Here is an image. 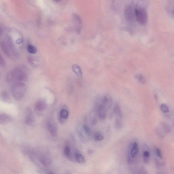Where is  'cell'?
Wrapping results in <instances>:
<instances>
[{
  "mask_svg": "<svg viewBox=\"0 0 174 174\" xmlns=\"http://www.w3.org/2000/svg\"><path fill=\"white\" fill-rule=\"evenodd\" d=\"M28 76L26 71L23 68L17 67L9 73L7 76L6 80L8 83L26 81Z\"/></svg>",
  "mask_w": 174,
  "mask_h": 174,
  "instance_id": "1",
  "label": "cell"
},
{
  "mask_svg": "<svg viewBox=\"0 0 174 174\" xmlns=\"http://www.w3.org/2000/svg\"><path fill=\"white\" fill-rule=\"evenodd\" d=\"M27 90V86L22 82H16L11 87V93L16 100H20L25 96Z\"/></svg>",
  "mask_w": 174,
  "mask_h": 174,
  "instance_id": "2",
  "label": "cell"
},
{
  "mask_svg": "<svg viewBox=\"0 0 174 174\" xmlns=\"http://www.w3.org/2000/svg\"><path fill=\"white\" fill-rule=\"evenodd\" d=\"M135 15L137 21L141 25H144L147 21L148 15L147 12L142 8L135 9L134 11Z\"/></svg>",
  "mask_w": 174,
  "mask_h": 174,
  "instance_id": "3",
  "label": "cell"
},
{
  "mask_svg": "<svg viewBox=\"0 0 174 174\" xmlns=\"http://www.w3.org/2000/svg\"><path fill=\"white\" fill-rule=\"evenodd\" d=\"M96 107L97 113L99 118L101 120H104L107 116V110L102 103L100 99L97 102Z\"/></svg>",
  "mask_w": 174,
  "mask_h": 174,
  "instance_id": "4",
  "label": "cell"
},
{
  "mask_svg": "<svg viewBox=\"0 0 174 174\" xmlns=\"http://www.w3.org/2000/svg\"><path fill=\"white\" fill-rule=\"evenodd\" d=\"M25 122L27 125L30 126L34 125V115L32 111L30 109H27Z\"/></svg>",
  "mask_w": 174,
  "mask_h": 174,
  "instance_id": "5",
  "label": "cell"
},
{
  "mask_svg": "<svg viewBox=\"0 0 174 174\" xmlns=\"http://www.w3.org/2000/svg\"><path fill=\"white\" fill-rule=\"evenodd\" d=\"M73 19L76 25V29L77 32L79 33L81 31L82 24L81 19L78 14H74L73 15Z\"/></svg>",
  "mask_w": 174,
  "mask_h": 174,
  "instance_id": "6",
  "label": "cell"
},
{
  "mask_svg": "<svg viewBox=\"0 0 174 174\" xmlns=\"http://www.w3.org/2000/svg\"><path fill=\"white\" fill-rule=\"evenodd\" d=\"M48 129L52 136L56 137L58 135V127L56 124L52 122L48 123Z\"/></svg>",
  "mask_w": 174,
  "mask_h": 174,
  "instance_id": "7",
  "label": "cell"
},
{
  "mask_svg": "<svg viewBox=\"0 0 174 174\" xmlns=\"http://www.w3.org/2000/svg\"><path fill=\"white\" fill-rule=\"evenodd\" d=\"M47 104L45 101L40 100L36 102L35 105V109L37 112H42L46 109Z\"/></svg>",
  "mask_w": 174,
  "mask_h": 174,
  "instance_id": "8",
  "label": "cell"
},
{
  "mask_svg": "<svg viewBox=\"0 0 174 174\" xmlns=\"http://www.w3.org/2000/svg\"><path fill=\"white\" fill-rule=\"evenodd\" d=\"M130 155L132 158H134L138 155L139 152V147L137 143L135 142L132 144L130 148Z\"/></svg>",
  "mask_w": 174,
  "mask_h": 174,
  "instance_id": "9",
  "label": "cell"
},
{
  "mask_svg": "<svg viewBox=\"0 0 174 174\" xmlns=\"http://www.w3.org/2000/svg\"><path fill=\"white\" fill-rule=\"evenodd\" d=\"M7 46L9 50L11 51L14 55L16 56H18V52L16 50L15 46L12 40L10 37H8L7 38Z\"/></svg>",
  "mask_w": 174,
  "mask_h": 174,
  "instance_id": "10",
  "label": "cell"
},
{
  "mask_svg": "<svg viewBox=\"0 0 174 174\" xmlns=\"http://www.w3.org/2000/svg\"><path fill=\"white\" fill-rule=\"evenodd\" d=\"M132 8L131 6H128L127 8L126 9L124 15H125V17L128 21H132L134 18V12L133 11Z\"/></svg>",
  "mask_w": 174,
  "mask_h": 174,
  "instance_id": "11",
  "label": "cell"
},
{
  "mask_svg": "<svg viewBox=\"0 0 174 174\" xmlns=\"http://www.w3.org/2000/svg\"><path fill=\"white\" fill-rule=\"evenodd\" d=\"M11 120V118L9 115L6 114L0 115V124L5 125L9 123Z\"/></svg>",
  "mask_w": 174,
  "mask_h": 174,
  "instance_id": "12",
  "label": "cell"
},
{
  "mask_svg": "<svg viewBox=\"0 0 174 174\" xmlns=\"http://www.w3.org/2000/svg\"><path fill=\"white\" fill-rule=\"evenodd\" d=\"M69 116V111L65 109H62L60 113L59 120L60 122H65V120L68 118Z\"/></svg>",
  "mask_w": 174,
  "mask_h": 174,
  "instance_id": "13",
  "label": "cell"
},
{
  "mask_svg": "<svg viewBox=\"0 0 174 174\" xmlns=\"http://www.w3.org/2000/svg\"><path fill=\"white\" fill-rule=\"evenodd\" d=\"M1 98L3 101L7 103H10L11 99L9 94L7 91H3L1 93Z\"/></svg>",
  "mask_w": 174,
  "mask_h": 174,
  "instance_id": "14",
  "label": "cell"
},
{
  "mask_svg": "<svg viewBox=\"0 0 174 174\" xmlns=\"http://www.w3.org/2000/svg\"><path fill=\"white\" fill-rule=\"evenodd\" d=\"M38 160L41 164L44 166H49L51 163L50 159L42 155L38 157Z\"/></svg>",
  "mask_w": 174,
  "mask_h": 174,
  "instance_id": "15",
  "label": "cell"
},
{
  "mask_svg": "<svg viewBox=\"0 0 174 174\" xmlns=\"http://www.w3.org/2000/svg\"><path fill=\"white\" fill-rule=\"evenodd\" d=\"M113 112L116 115L117 117H118L120 118H122L123 115L121 109L118 103L115 104L114 107Z\"/></svg>",
  "mask_w": 174,
  "mask_h": 174,
  "instance_id": "16",
  "label": "cell"
},
{
  "mask_svg": "<svg viewBox=\"0 0 174 174\" xmlns=\"http://www.w3.org/2000/svg\"><path fill=\"white\" fill-rule=\"evenodd\" d=\"M0 46L4 54L7 56L10 57V51L6 44L4 42H1L0 43Z\"/></svg>",
  "mask_w": 174,
  "mask_h": 174,
  "instance_id": "17",
  "label": "cell"
},
{
  "mask_svg": "<svg viewBox=\"0 0 174 174\" xmlns=\"http://www.w3.org/2000/svg\"><path fill=\"white\" fill-rule=\"evenodd\" d=\"M150 153L149 151L144 150L143 152V157L144 163L148 164L149 163L150 161Z\"/></svg>",
  "mask_w": 174,
  "mask_h": 174,
  "instance_id": "18",
  "label": "cell"
},
{
  "mask_svg": "<svg viewBox=\"0 0 174 174\" xmlns=\"http://www.w3.org/2000/svg\"><path fill=\"white\" fill-rule=\"evenodd\" d=\"M75 159L77 162L79 163H83L85 162V157L79 153H76L75 155Z\"/></svg>",
  "mask_w": 174,
  "mask_h": 174,
  "instance_id": "19",
  "label": "cell"
},
{
  "mask_svg": "<svg viewBox=\"0 0 174 174\" xmlns=\"http://www.w3.org/2000/svg\"><path fill=\"white\" fill-rule=\"evenodd\" d=\"M122 118L117 117L115 122V127L117 129H121L123 127V123Z\"/></svg>",
  "mask_w": 174,
  "mask_h": 174,
  "instance_id": "20",
  "label": "cell"
},
{
  "mask_svg": "<svg viewBox=\"0 0 174 174\" xmlns=\"http://www.w3.org/2000/svg\"><path fill=\"white\" fill-rule=\"evenodd\" d=\"M72 69L74 72L78 76L80 77L82 76L81 69L79 66L75 64L73 66Z\"/></svg>",
  "mask_w": 174,
  "mask_h": 174,
  "instance_id": "21",
  "label": "cell"
},
{
  "mask_svg": "<svg viewBox=\"0 0 174 174\" xmlns=\"http://www.w3.org/2000/svg\"><path fill=\"white\" fill-rule=\"evenodd\" d=\"M64 153L65 156L68 158H71V151L70 147L69 146H66L64 149Z\"/></svg>",
  "mask_w": 174,
  "mask_h": 174,
  "instance_id": "22",
  "label": "cell"
},
{
  "mask_svg": "<svg viewBox=\"0 0 174 174\" xmlns=\"http://www.w3.org/2000/svg\"><path fill=\"white\" fill-rule=\"evenodd\" d=\"M28 52L32 54H35L37 52V49L36 48L32 45H28L27 46Z\"/></svg>",
  "mask_w": 174,
  "mask_h": 174,
  "instance_id": "23",
  "label": "cell"
},
{
  "mask_svg": "<svg viewBox=\"0 0 174 174\" xmlns=\"http://www.w3.org/2000/svg\"><path fill=\"white\" fill-rule=\"evenodd\" d=\"M94 137L95 140L97 141H100L103 140L104 139L103 135L99 132H97L95 133Z\"/></svg>",
  "mask_w": 174,
  "mask_h": 174,
  "instance_id": "24",
  "label": "cell"
},
{
  "mask_svg": "<svg viewBox=\"0 0 174 174\" xmlns=\"http://www.w3.org/2000/svg\"><path fill=\"white\" fill-rule=\"evenodd\" d=\"M83 130L84 132L87 136H91V130L90 128H89L88 126L86 124H84L83 126Z\"/></svg>",
  "mask_w": 174,
  "mask_h": 174,
  "instance_id": "25",
  "label": "cell"
},
{
  "mask_svg": "<svg viewBox=\"0 0 174 174\" xmlns=\"http://www.w3.org/2000/svg\"><path fill=\"white\" fill-rule=\"evenodd\" d=\"M160 108L162 112L164 113H167L169 112V110L167 106L165 104H161Z\"/></svg>",
  "mask_w": 174,
  "mask_h": 174,
  "instance_id": "26",
  "label": "cell"
},
{
  "mask_svg": "<svg viewBox=\"0 0 174 174\" xmlns=\"http://www.w3.org/2000/svg\"><path fill=\"white\" fill-rule=\"evenodd\" d=\"M135 78L140 83L144 84L145 83V80L144 77L142 75H138L135 76Z\"/></svg>",
  "mask_w": 174,
  "mask_h": 174,
  "instance_id": "27",
  "label": "cell"
},
{
  "mask_svg": "<svg viewBox=\"0 0 174 174\" xmlns=\"http://www.w3.org/2000/svg\"><path fill=\"white\" fill-rule=\"evenodd\" d=\"M156 154L157 157H159L161 159H162L163 158V155L162 151L159 149V148H157L155 150Z\"/></svg>",
  "mask_w": 174,
  "mask_h": 174,
  "instance_id": "28",
  "label": "cell"
},
{
  "mask_svg": "<svg viewBox=\"0 0 174 174\" xmlns=\"http://www.w3.org/2000/svg\"><path fill=\"white\" fill-rule=\"evenodd\" d=\"M0 65L2 67H5V60L1 54H0Z\"/></svg>",
  "mask_w": 174,
  "mask_h": 174,
  "instance_id": "29",
  "label": "cell"
},
{
  "mask_svg": "<svg viewBox=\"0 0 174 174\" xmlns=\"http://www.w3.org/2000/svg\"><path fill=\"white\" fill-rule=\"evenodd\" d=\"M163 128H164V130L166 132L169 133L170 131V128L167 125L165 124H162Z\"/></svg>",
  "mask_w": 174,
  "mask_h": 174,
  "instance_id": "30",
  "label": "cell"
},
{
  "mask_svg": "<svg viewBox=\"0 0 174 174\" xmlns=\"http://www.w3.org/2000/svg\"><path fill=\"white\" fill-rule=\"evenodd\" d=\"M24 41V39L23 38H19L17 40H16V43L17 44H21Z\"/></svg>",
  "mask_w": 174,
  "mask_h": 174,
  "instance_id": "31",
  "label": "cell"
},
{
  "mask_svg": "<svg viewBox=\"0 0 174 174\" xmlns=\"http://www.w3.org/2000/svg\"><path fill=\"white\" fill-rule=\"evenodd\" d=\"M3 33V29L0 26V36L2 35Z\"/></svg>",
  "mask_w": 174,
  "mask_h": 174,
  "instance_id": "32",
  "label": "cell"
},
{
  "mask_svg": "<svg viewBox=\"0 0 174 174\" xmlns=\"http://www.w3.org/2000/svg\"><path fill=\"white\" fill-rule=\"evenodd\" d=\"M54 1H60V0H54Z\"/></svg>",
  "mask_w": 174,
  "mask_h": 174,
  "instance_id": "33",
  "label": "cell"
}]
</instances>
